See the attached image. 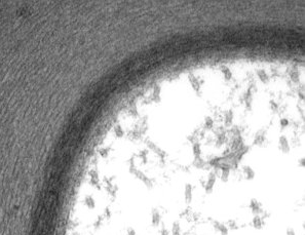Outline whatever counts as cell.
Masks as SVG:
<instances>
[{"mask_svg": "<svg viewBox=\"0 0 305 235\" xmlns=\"http://www.w3.org/2000/svg\"><path fill=\"white\" fill-rule=\"evenodd\" d=\"M281 122H283L284 124H286V123H287V120H284H284H281Z\"/></svg>", "mask_w": 305, "mask_h": 235, "instance_id": "5", "label": "cell"}, {"mask_svg": "<svg viewBox=\"0 0 305 235\" xmlns=\"http://www.w3.org/2000/svg\"><path fill=\"white\" fill-rule=\"evenodd\" d=\"M158 220H159V217H158L157 214H153V223L154 224H157Z\"/></svg>", "mask_w": 305, "mask_h": 235, "instance_id": "2", "label": "cell"}, {"mask_svg": "<svg viewBox=\"0 0 305 235\" xmlns=\"http://www.w3.org/2000/svg\"><path fill=\"white\" fill-rule=\"evenodd\" d=\"M186 199L187 201H190V199H191V190H190L189 186L186 187Z\"/></svg>", "mask_w": 305, "mask_h": 235, "instance_id": "1", "label": "cell"}, {"mask_svg": "<svg viewBox=\"0 0 305 235\" xmlns=\"http://www.w3.org/2000/svg\"><path fill=\"white\" fill-rule=\"evenodd\" d=\"M128 235H136V234H135V232H134V230H130V231H128Z\"/></svg>", "mask_w": 305, "mask_h": 235, "instance_id": "4", "label": "cell"}, {"mask_svg": "<svg viewBox=\"0 0 305 235\" xmlns=\"http://www.w3.org/2000/svg\"><path fill=\"white\" fill-rule=\"evenodd\" d=\"M287 235H295V233H294V231H293L292 229H290V230L287 231Z\"/></svg>", "mask_w": 305, "mask_h": 235, "instance_id": "3", "label": "cell"}]
</instances>
